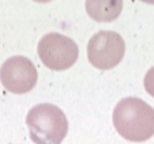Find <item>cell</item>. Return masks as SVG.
I'll list each match as a JSON object with an SVG mask.
<instances>
[{
	"label": "cell",
	"instance_id": "1",
	"mask_svg": "<svg viewBox=\"0 0 154 144\" xmlns=\"http://www.w3.org/2000/svg\"><path fill=\"white\" fill-rule=\"evenodd\" d=\"M113 125L128 141H146L154 135V109L135 97L123 98L113 109Z\"/></svg>",
	"mask_w": 154,
	"mask_h": 144
},
{
	"label": "cell",
	"instance_id": "2",
	"mask_svg": "<svg viewBox=\"0 0 154 144\" xmlns=\"http://www.w3.org/2000/svg\"><path fill=\"white\" fill-rule=\"evenodd\" d=\"M30 139L35 144H61L68 132L67 117L52 104H40L26 116Z\"/></svg>",
	"mask_w": 154,
	"mask_h": 144
},
{
	"label": "cell",
	"instance_id": "3",
	"mask_svg": "<svg viewBox=\"0 0 154 144\" xmlns=\"http://www.w3.org/2000/svg\"><path fill=\"white\" fill-rule=\"evenodd\" d=\"M38 57L42 64L53 71H64L78 60V45L70 37L60 33L45 34L38 42Z\"/></svg>",
	"mask_w": 154,
	"mask_h": 144
},
{
	"label": "cell",
	"instance_id": "4",
	"mask_svg": "<svg viewBox=\"0 0 154 144\" xmlns=\"http://www.w3.org/2000/svg\"><path fill=\"white\" fill-rule=\"evenodd\" d=\"M125 44L115 32L96 33L87 44V58L97 69H112L123 60Z\"/></svg>",
	"mask_w": 154,
	"mask_h": 144
},
{
	"label": "cell",
	"instance_id": "5",
	"mask_svg": "<svg viewBox=\"0 0 154 144\" xmlns=\"http://www.w3.org/2000/svg\"><path fill=\"white\" fill-rule=\"evenodd\" d=\"M37 69L32 60L23 56H14L4 61L0 68L2 84L14 94H25L37 83Z\"/></svg>",
	"mask_w": 154,
	"mask_h": 144
},
{
	"label": "cell",
	"instance_id": "6",
	"mask_svg": "<svg viewBox=\"0 0 154 144\" xmlns=\"http://www.w3.org/2000/svg\"><path fill=\"white\" fill-rule=\"evenodd\" d=\"M123 2L120 0H87L86 10L97 22H111L120 15Z\"/></svg>",
	"mask_w": 154,
	"mask_h": 144
},
{
	"label": "cell",
	"instance_id": "7",
	"mask_svg": "<svg viewBox=\"0 0 154 144\" xmlns=\"http://www.w3.org/2000/svg\"><path fill=\"white\" fill-rule=\"evenodd\" d=\"M143 86L147 94H150L154 98V67H151L145 75V80H143Z\"/></svg>",
	"mask_w": 154,
	"mask_h": 144
}]
</instances>
